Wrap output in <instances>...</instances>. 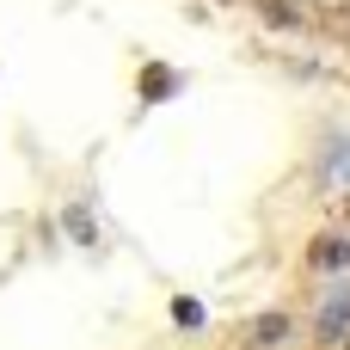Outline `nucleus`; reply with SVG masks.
I'll return each mask as SVG.
<instances>
[{
    "label": "nucleus",
    "instance_id": "nucleus-1",
    "mask_svg": "<svg viewBox=\"0 0 350 350\" xmlns=\"http://www.w3.org/2000/svg\"><path fill=\"white\" fill-rule=\"evenodd\" d=\"M345 326H350V295H338V301L326 308V320H320V332H326V338H345Z\"/></svg>",
    "mask_w": 350,
    "mask_h": 350
},
{
    "label": "nucleus",
    "instance_id": "nucleus-2",
    "mask_svg": "<svg viewBox=\"0 0 350 350\" xmlns=\"http://www.w3.org/2000/svg\"><path fill=\"white\" fill-rule=\"evenodd\" d=\"M345 258H350V246H345V240H320V252H314V265H326V271H338Z\"/></svg>",
    "mask_w": 350,
    "mask_h": 350
},
{
    "label": "nucleus",
    "instance_id": "nucleus-3",
    "mask_svg": "<svg viewBox=\"0 0 350 350\" xmlns=\"http://www.w3.org/2000/svg\"><path fill=\"white\" fill-rule=\"evenodd\" d=\"M283 332H289V326H283V320H265V326H258V332H252V338H265V345H277V338H283Z\"/></svg>",
    "mask_w": 350,
    "mask_h": 350
}]
</instances>
